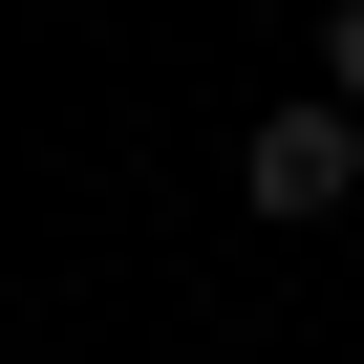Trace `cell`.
<instances>
[{"instance_id": "cell-1", "label": "cell", "mask_w": 364, "mask_h": 364, "mask_svg": "<svg viewBox=\"0 0 364 364\" xmlns=\"http://www.w3.org/2000/svg\"><path fill=\"white\" fill-rule=\"evenodd\" d=\"M343 193H364V107H321V86H300V107H257V129H236V215L321 236Z\"/></svg>"}, {"instance_id": "cell-2", "label": "cell", "mask_w": 364, "mask_h": 364, "mask_svg": "<svg viewBox=\"0 0 364 364\" xmlns=\"http://www.w3.org/2000/svg\"><path fill=\"white\" fill-rule=\"evenodd\" d=\"M321 107H364V0H321Z\"/></svg>"}]
</instances>
